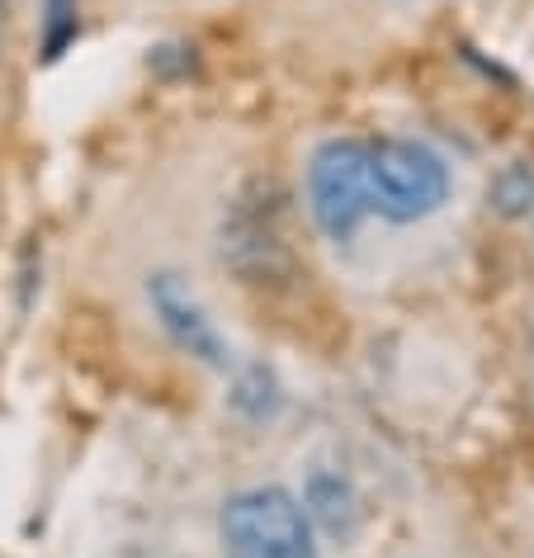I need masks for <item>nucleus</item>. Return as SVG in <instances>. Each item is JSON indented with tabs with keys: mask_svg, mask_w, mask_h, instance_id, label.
Returning a JSON list of instances; mask_svg holds the SVG:
<instances>
[{
	"mask_svg": "<svg viewBox=\"0 0 534 558\" xmlns=\"http://www.w3.org/2000/svg\"><path fill=\"white\" fill-rule=\"evenodd\" d=\"M369 185L374 214L392 222H416L449 199V166L426 143L378 137V143H369Z\"/></svg>",
	"mask_w": 534,
	"mask_h": 558,
	"instance_id": "f03ea898",
	"label": "nucleus"
},
{
	"mask_svg": "<svg viewBox=\"0 0 534 558\" xmlns=\"http://www.w3.org/2000/svg\"><path fill=\"white\" fill-rule=\"evenodd\" d=\"M222 554L228 558H317L313 515L284 487H246L222 507Z\"/></svg>",
	"mask_w": 534,
	"mask_h": 558,
	"instance_id": "f257e3e1",
	"label": "nucleus"
},
{
	"mask_svg": "<svg viewBox=\"0 0 534 558\" xmlns=\"http://www.w3.org/2000/svg\"><path fill=\"white\" fill-rule=\"evenodd\" d=\"M307 515H317L327 530H341L350 525V493L341 487V478H313V487H307Z\"/></svg>",
	"mask_w": 534,
	"mask_h": 558,
	"instance_id": "423d86ee",
	"label": "nucleus"
},
{
	"mask_svg": "<svg viewBox=\"0 0 534 558\" xmlns=\"http://www.w3.org/2000/svg\"><path fill=\"white\" fill-rule=\"evenodd\" d=\"M487 199L506 218L530 214V208H534V171H530V166H520V161L501 166V171L491 175V185H487Z\"/></svg>",
	"mask_w": 534,
	"mask_h": 558,
	"instance_id": "39448f33",
	"label": "nucleus"
},
{
	"mask_svg": "<svg viewBox=\"0 0 534 558\" xmlns=\"http://www.w3.org/2000/svg\"><path fill=\"white\" fill-rule=\"evenodd\" d=\"M76 29V20H72V0H48V58H58L62 44H66V34Z\"/></svg>",
	"mask_w": 534,
	"mask_h": 558,
	"instance_id": "0eeeda50",
	"label": "nucleus"
},
{
	"mask_svg": "<svg viewBox=\"0 0 534 558\" xmlns=\"http://www.w3.org/2000/svg\"><path fill=\"white\" fill-rule=\"evenodd\" d=\"M307 204H313L317 228L331 242L355 236V228L374 214V185H369V143L336 137L313 151L307 166Z\"/></svg>",
	"mask_w": 534,
	"mask_h": 558,
	"instance_id": "7ed1b4c3",
	"label": "nucleus"
},
{
	"mask_svg": "<svg viewBox=\"0 0 534 558\" xmlns=\"http://www.w3.org/2000/svg\"><path fill=\"white\" fill-rule=\"evenodd\" d=\"M147 294H151V308L161 313L166 331H171V337L185 345L190 355H199V360H208V365H218V360H222V341H218L214 323L204 317V308L190 299V289L180 284L175 275H157Z\"/></svg>",
	"mask_w": 534,
	"mask_h": 558,
	"instance_id": "20e7f679",
	"label": "nucleus"
}]
</instances>
